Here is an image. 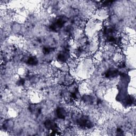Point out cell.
Instances as JSON below:
<instances>
[{
  "mask_svg": "<svg viewBox=\"0 0 136 136\" xmlns=\"http://www.w3.org/2000/svg\"><path fill=\"white\" fill-rule=\"evenodd\" d=\"M78 123L82 127L90 128V127H92V122L85 117H83L81 118H80L78 121Z\"/></svg>",
  "mask_w": 136,
  "mask_h": 136,
  "instance_id": "cell-1",
  "label": "cell"
},
{
  "mask_svg": "<svg viewBox=\"0 0 136 136\" xmlns=\"http://www.w3.org/2000/svg\"><path fill=\"white\" fill-rule=\"evenodd\" d=\"M45 126L47 129L49 130H51L52 131L58 130L57 129L58 127L56 123H55L52 120H46L45 122Z\"/></svg>",
  "mask_w": 136,
  "mask_h": 136,
  "instance_id": "cell-2",
  "label": "cell"
},
{
  "mask_svg": "<svg viewBox=\"0 0 136 136\" xmlns=\"http://www.w3.org/2000/svg\"><path fill=\"white\" fill-rule=\"evenodd\" d=\"M56 113L59 119H64L67 115V112L63 108H58L56 111Z\"/></svg>",
  "mask_w": 136,
  "mask_h": 136,
  "instance_id": "cell-3",
  "label": "cell"
},
{
  "mask_svg": "<svg viewBox=\"0 0 136 136\" xmlns=\"http://www.w3.org/2000/svg\"><path fill=\"white\" fill-rule=\"evenodd\" d=\"M117 70H108L105 73V77L106 78H113L118 74Z\"/></svg>",
  "mask_w": 136,
  "mask_h": 136,
  "instance_id": "cell-4",
  "label": "cell"
},
{
  "mask_svg": "<svg viewBox=\"0 0 136 136\" xmlns=\"http://www.w3.org/2000/svg\"><path fill=\"white\" fill-rule=\"evenodd\" d=\"M38 60L35 57H30L27 61V63L28 64L31 65H36L38 63Z\"/></svg>",
  "mask_w": 136,
  "mask_h": 136,
  "instance_id": "cell-5",
  "label": "cell"
},
{
  "mask_svg": "<svg viewBox=\"0 0 136 136\" xmlns=\"http://www.w3.org/2000/svg\"><path fill=\"white\" fill-rule=\"evenodd\" d=\"M58 59L61 62H65L67 60V57H66V54L65 53H61L60 54L58 57Z\"/></svg>",
  "mask_w": 136,
  "mask_h": 136,
  "instance_id": "cell-6",
  "label": "cell"
},
{
  "mask_svg": "<svg viewBox=\"0 0 136 136\" xmlns=\"http://www.w3.org/2000/svg\"><path fill=\"white\" fill-rule=\"evenodd\" d=\"M52 48L50 47H45L43 49V52L44 54H48L50 52H51Z\"/></svg>",
  "mask_w": 136,
  "mask_h": 136,
  "instance_id": "cell-7",
  "label": "cell"
},
{
  "mask_svg": "<svg viewBox=\"0 0 136 136\" xmlns=\"http://www.w3.org/2000/svg\"><path fill=\"white\" fill-rule=\"evenodd\" d=\"M24 80L23 79H21L19 80V85H23L24 84Z\"/></svg>",
  "mask_w": 136,
  "mask_h": 136,
  "instance_id": "cell-8",
  "label": "cell"
}]
</instances>
